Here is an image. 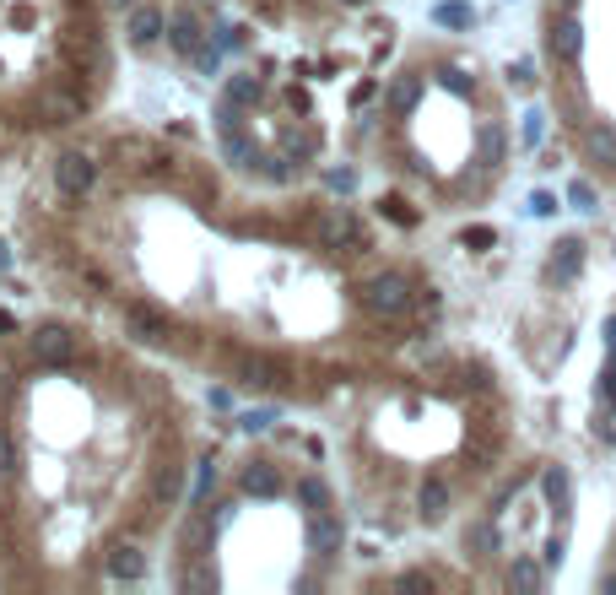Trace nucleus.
<instances>
[{"label":"nucleus","mask_w":616,"mask_h":595,"mask_svg":"<svg viewBox=\"0 0 616 595\" xmlns=\"http://www.w3.org/2000/svg\"><path fill=\"white\" fill-rule=\"evenodd\" d=\"M357 303H363L368 314H379V320H400V314H411L417 293H411V282L400 271H379L357 287Z\"/></svg>","instance_id":"obj_1"},{"label":"nucleus","mask_w":616,"mask_h":595,"mask_svg":"<svg viewBox=\"0 0 616 595\" xmlns=\"http://www.w3.org/2000/svg\"><path fill=\"white\" fill-rule=\"evenodd\" d=\"M55 184H60L65 201H82L92 184H98V163H92L87 152H60L55 157Z\"/></svg>","instance_id":"obj_2"},{"label":"nucleus","mask_w":616,"mask_h":595,"mask_svg":"<svg viewBox=\"0 0 616 595\" xmlns=\"http://www.w3.org/2000/svg\"><path fill=\"white\" fill-rule=\"evenodd\" d=\"M33 357H38V368H65L76 357L71 330H65V325H38L33 330Z\"/></svg>","instance_id":"obj_3"},{"label":"nucleus","mask_w":616,"mask_h":595,"mask_svg":"<svg viewBox=\"0 0 616 595\" xmlns=\"http://www.w3.org/2000/svg\"><path fill=\"white\" fill-rule=\"evenodd\" d=\"M546 49H552V60L573 65V60H579V49H584V22L573 17V11H557L552 28H546Z\"/></svg>","instance_id":"obj_4"},{"label":"nucleus","mask_w":616,"mask_h":595,"mask_svg":"<svg viewBox=\"0 0 616 595\" xmlns=\"http://www.w3.org/2000/svg\"><path fill=\"white\" fill-rule=\"evenodd\" d=\"M303 536H308V552H314V558H336L341 541H346V525L330 509H319V514H308V531Z\"/></svg>","instance_id":"obj_5"},{"label":"nucleus","mask_w":616,"mask_h":595,"mask_svg":"<svg viewBox=\"0 0 616 595\" xmlns=\"http://www.w3.org/2000/svg\"><path fill=\"white\" fill-rule=\"evenodd\" d=\"M163 33H168V17H163L157 6H136V11L125 17V38H130V49H152Z\"/></svg>","instance_id":"obj_6"},{"label":"nucleus","mask_w":616,"mask_h":595,"mask_svg":"<svg viewBox=\"0 0 616 595\" xmlns=\"http://www.w3.org/2000/svg\"><path fill=\"white\" fill-rule=\"evenodd\" d=\"M584 271V238H557L552 244V260H546V282H573Z\"/></svg>","instance_id":"obj_7"},{"label":"nucleus","mask_w":616,"mask_h":595,"mask_svg":"<svg viewBox=\"0 0 616 595\" xmlns=\"http://www.w3.org/2000/svg\"><path fill=\"white\" fill-rule=\"evenodd\" d=\"M125 336H136L141 347H163L168 341V320L152 309H141V303H125Z\"/></svg>","instance_id":"obj_8"},{"label":"nucleus","mask_w":616,"mask_h":595,"mask_svg":"<svg viewBox=\"0 0 616 595\" xmlns=\"http://www.w3.org/2000/svg\"><path fill=\"white\" fill-rule=\"evenodd\" d=\"M168 44L179 49V55H190V60H195V49L206 44V28H200V17H195L190 6L168 11Z\"/></svg>","instance_id":"obj_9"},{"label":"nucleus","mask_w":616,"mask_h":595,"mask_svg":"<svg viewBox=\"0 0 616 595\" xmlns=\"http://www.w3.org/2000/svg\"><path fill=\"white\" fill-rule=\"evenodd\" d=\"M584 157L600 168V174H616V130L606 125V119L584 125Z\"/></svg>","instance_id":"obj_10"},{"label":"nucleus","mask_w":616,"mask_h":595,"mask_svg":"<svg viewBox=\"0 0 616 595\" xmlns=\"http://www.w3.org/2000/svg\"><path fill=\"white\" fill-rule=\"evenodd\" d=\"M281 379H287V368L276 363V357H238V385H249V390H276Z\"/></svg>","instance_id":"obj_11"},{"label":"nucleus","mask_w":616,"mask_h":595,"mask_svg":"<svg viewBox=\"0 0 616 595\" xmlns=\"http://www.w3.org/2000/svg\"><path fill=\"white\" fill-rule=\"evenodd\" d=\"M319 244H325V249H341V244H363V222H357L346 206H336L325 222H319Z\"/></svg>","instance_id":"obj_12"},{"label":"nucleus","mask_w":616,"mask_h":595,"mask_svg":"<svg viewBox=\"0 0 616 595\" xmlns=\"http://www.w3.org/2000/svg\"><path fill=\"white\" fill-rule=\"evenodd\" d=\"M238 487H244L249 498H281V493H287V482H281V471L271 466V460H254V466H244V482H238Z\"/></svg>","instance_id":"obj_13"},{"label":"nucleus","mask_w":616,"mask_h":595,"mask_svg":"<svg viewBox=\"0 0 616 595\" xmlns=\"http://www.w3.org/2000/svg\"><path fill=\"white\" fill-rule=\"evenodd\" d=\"M417 514H422L427 525H438V520L449 514V482H444V476H427V482H422V493H417Z\"/></svg>","instance_id":"obj_14"},{"label":"nucleus","mask_w":616,"mask_h":595,"mask_svg":"<svg viewBox=\"0 0 616 595\" xmlns=\"http://www.w3.org/2000/svg\"><path fill=\"white\" fill-rule=\"evenodd\" d=\"M508 590L514 595H541L546 590V568L535 558H514L508 563Z\"/></svg>","instance_id":"obj_15"},{"label":"nucleus","mask_w":616,"mask_h":595,"mask_svg":"<svg viewBox=\"0 0 616 595\" xmlns=\"http://www.w3.org/2000/svg\"><path fill=\"white\" fill-rule=\"evenodd\" d=\"M146 574V558H141V547H130V541H119V547H109V579H136Z\"/></svg>","instance_id":"obj_16"},{"label":"nucleus","mask_w":616,"mask_h":595,"mask_svg":"<svg viewBox=\"0 0 616 595\" xmlns=\"http://www.w3.org/2000/svg\"><path fill=\"white\" fill-rule=\"evenodd\" d=\"M498 547H503V536H498V525H492V514L476 520V525H465V552H471V558H492Z\"/></svg>","instance_id":"obj_17"},{"label":"nucleus","mask_w":616,"mask_h":595,"mask_svg":"<svg viewBox=\"0 0 616 595\" xmlns=\"http://www.w3.org/2000/svg\"><path fill=\"white\" fill-rule=\"evenodd\" d=\"M227 98H233L238 109H254V103H260V76H254V71H233V76H227Z\"/></svg>","instance_id":"obj_18"},{"label":"nucleus","mask_w":616,"mask_h":595,"mask_svg":"<svg viewBox=\"0 0 616 595\" xmlns=\"http://www.w3.org/2000/svg\"><path fill=\"white\" fill-rule=\"evenodd\" d=\"M417 98H422V82H417V76H400V82L390 87V114H411V109H417Z\"/></svg>","instance_id":"obj_19"},{"label":"nucleus","mask_w":616,"mask_h":595,"mask_svg":"<svg viewBox=\"0 0 616 595\" xmlns=\"http://www.w3.org/2000/svg\"><path fill=\"white\" fill-rule=\"evenodd\" d=\"M433 22H438V28H471L476 11L465 6V0H444V6H433Z\"/></svg>","instance_id":"obj_20"},{"label":"nucleus","mask_w":616,"mask_h":595,"mask_svg":"<svg viewBox=\"0 0 616 595\" xmlns=\"http://www.w3.org/2000/svg\"><path fill=\"white\" fill-rule=\"evenodd\" d=\"M211 493H217V466H211V460H200V466H195V487H190V504L206 509Z\"/></svg>","instance_id":"obj_21"},{"label":"nucleus","mask_w":616,"mask_h":595,"mask_svg":"<svg viewBox=\"0 0 616 595\" xmlns=\"http://www.w3.org/2000/svg\"><path fill=\"white\" fill-rule=\"evenodd\" d=\"M222 152H227V163H249V168H254V157H260L244 130H222Z\"/></svg>","instance_id":"obj_22"},{"label":"nucleus","mask_w":616,"mask_h":595,"mask_svg":"<svg viewBox=\"0 0 616 595\" xmlns=\"http://www.w3.org/2000/svg\"><path fill=\"white\" fill-rule=\"evenodd\" d=\"M254 168H260L265 179L271 184H292V174H298V168H292V157L287 152H271V157H254Z\"/></svg>","instance_id":"obj_23"},{"label":"nucleus","mask_w":616,"mask_h":595,"mask_svg":"<svg viewBox=\"0 0 616 595\" xmlns=\"http://www.w3.org/2000/svg\"><path fill=\"white\" fill-rule=\"evenodd\" d=\"M298 504L308 509V514H319V509H330V487L319 482V476H303L298 482Z\"/></svg>","instance_id":"obj_24"},{"label":"nucleus","mask_w":616,"mask_h":595,"mask_svg":"<svg viewBox=\"0 0 616 595\" xmlns=\"http://www.w3.org/2000/svg\"><path fill=\"white\" fill-rule=\"evenodd\" d=\"M281 147H287V157H298V163H303V157H314L319 152V130H287V136H281Z\"/></svg>","instance_id":"obj_25"},{"label":"nucleus","mask_w":616,"mask_h":595,"mask_svg":"<svg viewBox=\"0 0 616 595\" xmlns=\"http://www.w3.org/2000/svg\"><path fill=\"white\" fill-rule=\"evenodd\" d=\"M541 487H546V498H552L557 514L568 509V471H562V466H546V471H541Z\"/></svg>","instance_id":"obj_26"},{"label":"nucleus","mask_w":616,"mask_h":595,"mask_svg":"<svg viewBox=\"0 0 616 595\" xmlns=\"http://www.w3.org/2000/svg\"><path fill=\"white\" fill-rule=\"evenodd\" d=\"M179 487H184V471L179 466H163V471H157V482H152V493L173 504V498H179Z\"/></svg>","instance_id":"obj_27"},{"label":"nucleus","mask_w":616,"mask_h":595,"mask_svg":"<svg viewBox=\"0 0 616 595\" xmlns=\"http://www.w3.org/2000/svg\"><path fill=\"white\" fill-rule=\"evenodd\" d=\"M568 201H573V206H579V211H595V201H600V195H595V184H589V179H573V190H568Z\"/></svg>","instance_id":"obj_28"},{"label":"nucleus","mask_w":616,"mask_h":595,"mask_svg":"<svg viewBox=\"0 0 616 595\" xmlns=\"http://www.w3.org/2000/svg\"><path fill=\"white\" fill-rule=\"evenodd\" d=\"M271 422H276V412H271V406H260V412H244V417H238V428H244V433H265Z\"/></svg>","instance_id":"obj_29"},{"label":"nucleus","mask_w":616,"mask_h":595,"mask_svg":"<svg viewBox=\"0 0 616 595\" xmlns=\"http://www.w3.org/2000/svg\"><path fill=\"white\" fill-rule=\"evenodd\" d=\"M541 141H546V114L530 109L525 114V147H541Z\"/></svg>","instance_id":"obj_30"},{"label":"nucleus","mask_w":616,"mask_h":595,"mask_svg":"<svg viewBox=\"0 0 616 595\" xmlns=\"http://www.w3.org/2000/svg\"><path fill=\"white\" fill-rule=\"evenodd\" d=\"M217 130H244V109H238L233 98H227L222 109H217Z\"/></svg>","instance_id":"obj_31"},{"label":"nucleus","mask_w":616,"mask_h":595,"mask_svg":"<svg viewBox=\"0 0 616 595\" xmlns=\"http://www.w3.org/2000/svg\"><path fill=\"white\" fill-rule=\"evenodd\" d=\"M460 244H465V249H492V244H498V233H492V228H465Z\"/></svg>","instance_id":"obj_32"},{"label":"nucleus","mask_w":616,"mask_h":595,"mask_svg":"<svg viewBox=\"0 0 616 595\" xmlns=\"http://www.w3.org/2000/svg\"><path fill=\"white\" fill-rule=\"evenodd\" d=\"M481 147H487V163H492V168H498V157H503V147H508V141H503V130H498V125H492V130H487V136H481Z\"/></svg>","instance_id":"obj_33"},{"label":"nucleus","mask_w":616,"mask_h":595,"mask_svg":"<svg viewBox=\"0 0 616 595\" xmlns=\"http://www.w3.org/2000/svg\"><path fill=\"white\" fill-rule=\"evenodd\" d=\"M184 585H190V590H217V574H211L206 563H195V568H190V579H184Z\"/></svg>","instance_id":"obj_34"},{"label":"nucleus","mask_w":616,"mask_h":595,"mask_svg":"<svg viewBox=\"0 0 616 595\" xmlns=\"http://www.w3.org/2000/svg\"><path fill=\"white\" fill-rule=\"evenodd\" d=\"M195 65L211 76V71H217V65H222V49H217V44H200V49H195Z\"/></svg>","instance_id":"obj_35"},{"label":"nucleus","mask_w":616,"mask_h":595,"mask_svg":"<svg viewBox=\"0 0 616 595\" xmlns=\"http://www.w3.org/2000/svg\"><path fill=\"white\" fill-rule=\"evenodd\" d=\"M525 211H530V217H552V211H557V195H546V190H535Z\"/></svg>","instance_id":"obj_36"},{"label":"nucleus","mask_w":616,"mask_h":595,"mask_svg":"<svg viewBox=\"0 0 616 595\" xmlns=\"http://www.w3.org/2000/svg\"><path fill=\"white\" fill-rule=\"evenodd\" d=\"M395 585H400V590H433V574H422V568H411V574H400Z\"/></svg>","instance_id":"obj_37"},{"label":"nucleus","mask_w":616,"mask_h":595,"mask_svg":"<svg viewBox=\"0 0 616 595\" xmlns=\"http://www.w3.org/2000/svg\"><path fill=\"white\" fill-rule=\"evenodd\" d=\"M325 184H330V190H352V184H357V174H352V168H330V174H325Z\"/></svg>","instance_id":"obj_38"},{"label":"nucleus","mask_w":616,"mask_h":595,"mask_svg":"<svg viewBox=\"0 0 616 595\" xmlns=\"http://www.w3.org/2000/svg\"><path fill=\"white\" fill-rule=\"evenodd\" d=\"M11 471H17V449H11V439L0 433V476H11Z\"/></svg>","instance_id":"obj_39"},{"label":"nucleus","mask_w":616,"mask_h":595,"mask_svg":"<svg viewBox=\"0 0 616 595\" xmlns=\"http://www.w3.org/2000/svg\"><path fill=\"white\" fill-rule=\"evenodd\" d=\"M384 211H390L395 222H406V228H411V222H417V217H411V206L400 201V195H390V201H384Z\"/></svg>","instance_id":"obj_40"},{"label":"nucleus","mask_w":616,"mask_h":595,"mask_svg":"<svg viewBox=\"0 0 616 595\" xmlns=\"http://www.w3.org/2000/svg\"><path fill=\"white\" fill-rule=\"evenodd\" d=\"M508 82H514V87H530V82H535V71H530V60H519V65H514V71H508Z\"/></svg>","instance_id":"obj_41"},{"label":"nucleus","mask_w":616,"mask_h":595,"mask_svg":"<svg viewBox=\"0 0 616 595\" xmlns=\"http://www.w3.org/2000/svg\"><path fill=\"white\" fill-rule=\"evenodd\" d=\"M444 87H454V92H471V76H465V71H444Z\"/></svg>","instance_id":"obj_42"},{"label":"nucleus","mask_w":616,"mask_h":595,"mask_svg":"<svg viewBox=\"0 0 616 595\" xmlns=\"http://www.w3.org/2000/svg\"><path fill=\"white\" fill-rule=\"evenodd\" d=\"M0 271H11V244L0 238Z\"/></svg>","instance_id":"obj_43"},{"label":"nucleus","mask_w":616,"mask_h":595,"mask_svg":"<svg viewBox=\"0 0 616 595\" xmlns=\"http://www.w3.org/2000/svg\"><path fill=\"white\" fill-rule=\"evenodd\" d=\"M600 590H606V595H616V574H600Z\"/></svg>","instance_id":"obj_44"},{"label":"nucleus","mask_w":616,"mask_h":595,"mask_svg":"<svg viewBox=\"0 0 616 595\" xmlns=\"http://www.w3.org/2000/svg\"><path fill=\"white\" fill-rule=\"evenodd\" d=\"M341 6H368V0H341Z\"/></svg>","instance_id":"obj_45"}]
</instances>
